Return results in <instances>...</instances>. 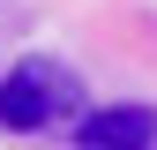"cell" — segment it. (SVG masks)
I'll use <instances>...</instances> for the list:
<instances>
[{
	"mask_svg": "<svg viewBox=\"0 0 157 150\" xmlns=\"http://www.w3.org/2000/svg\"><path fill=\"white\" fill-rule=\"evenodd\" d=\"M75 150H157V105H97L75 120Z\"/></svg>",
	"mask_w": 157,
	"mask_h": 150,
	"instance_id": "obj_2",
	"label": "cell"
},
{
	"mask_svg": "<svg viewBox=\"0 0 157 150\" xmlns=\"http://www.w3.org/2000/svg\"><path fill=\"white\" fill-rule=\"evenodd\" d=\"M52 120H82V83H75V68L30 53V60H15L0 75V128L37 135V128H52Z\"/></svg>",
	"mask_w": 157,
	"mask_h": 150,
	"instance_id": "obj_1",
	"label": "cell"
}]
</instances>
